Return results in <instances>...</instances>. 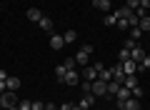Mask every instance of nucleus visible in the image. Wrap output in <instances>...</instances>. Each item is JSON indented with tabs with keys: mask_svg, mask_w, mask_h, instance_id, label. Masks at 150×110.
I'll use <instances>...</instances> for the list:
<instances>
[{
	"mask_svg": "<svg viewBox=\"0 0 150 110\" xmlns=\"http://www.w3.org/2000/svg\"><path fill=\"white\" fill-rule=\"evenodd\" d=\"M13 105H18L15 93H13V90H5V93L0 95V108H3V110H8V108H13Z\"/></svg>",
	"mask_w": 150,
	"mask_h": 110,
	"instance_id": "1",
	"label": "nucleus"
},
{
	"mask_svg": "<svg viewBox=\"0 0 150 110\" xmlns=\"http://www.w3.org/2000/svg\"><path fill=\"white\" fill-rule=\"evenodd\" d=\"M95 98H108V83H103L100 78H95L93 80V90H90Z\"/></svg>",
	"mask_w": 150,
	"mask_h": 110,
	"instance_id": "2",
	"label": "nucleus"
},
{
	"mask_svg": "<svg viewBox=\"0 0 150 110\" xmlns=\"http://www.w3.org/2000/svg\"><path fill=\"white\" fill-rule=\"evenodd\" d=\"M63 83L65 85H80V73H78V70H68Z\"/></svg>",
	"mask_w": 150,
	"mask_h": 110,
	"instance_id": "3",
	"label": "nucleus"
},
{
	"mask_svg": "<svg viewBox=\"0 0 150 110\" xmlns=\"http://www.w3.org/2000/svg\"><path fill=\"white\" fill-rule=\"evenodd\" d=\"M145 55H148V53H145L140 45H135L133 50H130V60H135V63H143V58H145Z\"/></svg>",
	"mask_w": 150,
	"mask_h": 110,
	"instance_id": "4",
	"label": "nucleus"
},
{
	"mask_svg": "<svg viewBox=\"0 0 150 110\" xmlns=\"http://www.w3.org/2000/svg\"><path fill=\"white\" fill-rule=\"evenodd\" d=\"M93 105H95V95H93V93H85V95H83V100H80V108H83V110H90Z\"/></svg>",
	"mask_w": 150,
	"mask_h": 110,
	"instance_id": "5",
	"label": "nucleus"
},
{
	"mask_svg": "<svg viewBox=\"0 0 150 110\" xmlns=\"http://www.w3.org/2000/svg\"><path fill=\"white\" fill-rule=\"evenodd\" d=\"M25 18H28V20H30V23H40V18H43V13L38 10V8H28Z\"/></svg>",
	"mask_w": 150,
	"mask_h": 110,
	"instance_id": "6",
	"label": "nucleus"
},
{
	"mask_svg": "<svg viewBox=\"0 0 150 110\" xmlns=\"http://www.w3.org/2000/svg\"><path fill=\"white\" fill-rule=\"evenodd\" d=\"M120 65H123L125 75H135V70H138V63H135V60H125V63H120Z\"/></svg>",
	"mask_w": 150,
	"mask_h": 110,
	"instance_id": "7",
	"label": "nucleus"
},
{
	"mask_svg": "<svg viewBox=\"0 0 150 110\" xmlns=\"http://www.w3.org/2000/svg\"><path fill=\"white\" fill-rule=\"evenodd\" d=\"M115 98H118V103H125L128 98H133V93H130V90L125 88V85H120V90L115 93Z\"/></svg>",
	"mask_w": 150,
	"mask_h": 110,
	"instance_id": "8",
	"label": "nucleus"
},
{
	"mask_svg": "<svg viewBox=\"0 0 150 110\" xmlns=\"http://www.w3.org/2000/svg\"><path fill=\"white\" fill-rule=\"evenodd\" d=\"M83 78L93 83V80L98 78V70H95V65H85V70H83Z\"/></svg>",
	"mask_w": 150,
	"mask_h": 110,
	"instance_id": "9",
	"label": "nucleus"
},
{
	"mask_svg": "<svg viewBox=\"0 0 150 110\" xmlns=\"http://www.w3.org/2000/svg\"><path fill=\"white\" fill-rule=\"evenodd\" d=\"M133 13H135V10H130V8H125V5H123V8H118V10H115V18H118V20H128Z\"/></svg>",
	"mask_w": 150,
	"mask_h": 110,
	"instance_id": "10",
	"label": "nucleus"
},
{
	"mask_svg": "<svg viewBox=\"0 0 150 110\" xmlns=\"http://www.w3.org/2000/svg\"><path fill=\"white\" fill-rule=\"evenodd\" d=\"M88 58H90V53H85L83 48L75 53V63H78V65H88Z\"/></svg>",
	"mask_w": 150,
	"mask_h": 110,
	"instance_id": "11",
	"label": "nucleus"
},
{
	"mask_svg": "<svg viewBox=\"0 0 150 110\" xmlns=\"http://www.w3.org/2000/svg\"><path fill=\"white\" fill-rule=\"evenodd\" d=\"M5 85H8V90H13V93H15V90L20 88V78H15V75H8Z\"/></svg>",
	"mask_w": 150,
	"mask_h": 110,
	"instance_id": "12",
	"label": "nucleus"
},
{
	"mask_svg": "<svg viewBox=\"0 0 150 110\" xmlns=\"http://www.w3.org/2000/svg\"><path fill=\"white\" fill-rule=\"evenodd\" d=\"M50 48H53V50H60V48H65L63 35H53V38H50Z\"/></svg>",
	"mask_w": 150,
	"mask_h": 110,
	"instance_id": "13",
	"label": "nucleus"
},
{
	"mask_svg": "<svg viewBox=\"0 0 150 110\" xmlns=\"http://www.w3.org/2000/svg\"><path fill=\"white\" fill-rule=\"evenodd\" d=\"M112 75H115V73H112V68H103L100 73H98V78H100L103 83H110V80H112Z\"/></svg>",
	"mask_w": 150,
	"mask_h": 110,
	"instance_id": "14",
	"label": "nucleus"
},
{
	"mask_svg": "<svg viewBox=\"0 0 150 110\" xmlns=\"http://www.w3.org/2000/svg\"><path fill=\"white\" fill-rule=\"evenodd\" d=\"M93 5H95L98 10L108 13V10H110V8H112V3H110V0H93Z\"/></svg>",
	"mask_w": 150,
	"mask_h": 110,
	"instance_id": "15",
	"label": "nucleus"
},
{
	"mask_svg": "<svg viewBox=\"0 0 150 110\" xmlns=\"http://www.w3.org/2000/svg\"><path fill=\"white\" fill-rule=\"evenodd\" d=\"M38 25L43 28L45 33H50V30H53V18H48V15H43V18H40V23H38Z\"/></svg>",
	"mask_w": 150,
	"mask_h": 110,
	"instance_id": "16",
	"label": "nucleus"
},
{
	"mask_svg": "<svg viewBox=\"0 0 150 110\" xmlns=\"http://www.w3.org/2000/svg\"><path fill=\"white\" fill-rule=\"evenodd\" d=\"M138 28H140V30H143V33H150V15H143V18H140Z\"/></svg>",
	"mask_w": 150,
	"mask_h": 110,
	"instance_id": "17",
	"label": "nucleus"
},
{
	"mask_svg": "<svg viewBox=\"0 0 150 110\" xmlns=\"http://www.w3.org/2000/svg\"><path fill=\"white\" fill-rule=\"evenodd\" d=\"M65 73H68V68H65V65H58V68H55V80L63 83V80H65Z\"/></svg>",
	"mask_w": 150,
	"mask_h": 110,
	"instance_id": "18",
	"label": "nucleus"
},
{
	"mask_svg": "<svg viewBox=\"0 0 150 110\" xmlns=\"http://www.w3.org/2000/svg\"><path fill=\"white\" fill-rule=\"evenodd\" d=\"M63 40H65V45H68V43H75V40H78V33H75V30H68V33L63 35Z\"/></svg>",
	"mask_w": 150,
	"mask_h": 110,
	"instance_id": "19",
	"label": "nucleus"
},
{
	"mask_svg": "<svg viewBox=\"0 0 150 110\" xmlns=\"http://www.w3.org/2000/svg\"><path fill=\"white\" fill-rule=\"evenodd\" d=\"M123 85H125V88H128V90H133L135 85H138V78H135V75H128V78H125V83H123Z\"/></svg>",
	"mask_w": 150,
	"mask_h": 110,
	"instance_id": "20",
	"label": "nucleus"
},
{
	"mask_svg": "<svg viewBox=\"0 0 150 110\" xmlns=\"http://www.w3.org/2000/svg\"><path fill=\"white\" fill-rule=\"evenodd\" d=\"M103 23H105L108 28H112V25H118V18H115V13H112V15H105V18H103Z\"/></svg>",
	"mask_w": 150,
	"mask_h": 110,
	"instance_id": "21",
	"label": "nucleus"
},
{
	"mask_svg": "<svg viewBox=\"0 0 150 110\" xmlns=\"http://www.w3.org/2000/svg\"><path fill=\"white\" fill-rule=\"evenodd\" d=\"M125 60H130V50L128 48H123V50L118 53V63H125Z\"/></svg>",
	"mask_w": 150,
	"mask_h": 110,
	"instance_id": "22",
	"label": "nucleus"
},
{
	"mask_svg": "<svg viewBox=\"0 0 150 110\" xmlns=\"http://www.w3.org/2000/svg\"><path fill=\"white\" fill-rule=\"evenodd\" d=\"M118 90H120V85L115 83V80H110V83H108V95H115Z\"/></svg>",
	"mask_w": 150,
	"mask_h": 110,
	"instance_id": "23",
	"label": "nucleus"
},
{
	"mask_svg": "<svg viewBox=\"0 0 150 110\" xmlns=\"http://www.w3.org/2000/svg\"><path fill=\"white\" fill-rule=\"evenodd\" d=\"M148 68H150V55H145L143 63H138V70H148Z\"/></svg>",
	"mask_w": 150,
	"mask_h": 110,
	"instance_id": "24",
	"label": "nucleus"
},
{
	"mask_svg": "<svg viewBox=\"0 0 150 110\" xmlns=\"http://www.w3.org/2000/svg\"><path fill=\"white\" fill-rule=\"evenodd\" d=\"M125 8H130V10H138V8H140V0H125Z\"/></svg>",
	"mask_w": 150,
	"mask_h": 110,
	"instance_id": "25",
	"label": "nucleus"
},
{
	"mask_svg": "<svg viewBox=\"0 0 150 110\" xmlns=\"http://www.w3.org/2000/svg\"><path fill=\"white\" fill-rule=\"evenodd\" d=\"M130 93H133V98H138V100H140V98H143V95H145V93H143V88H140V85H135V88L130 90Z\"/></svg>",
	"mask_w": 150,
	"mask_h": 110,
	"instance_id": "26",
	"label": "nucleus"
},
{
	"mask_svg": "<svg viewBox=\"0 0 150 110\" xmlns=\"http://www.w3.org/2000/svg\"><path fill=\"white\" fill-rule=\"evenodd\" d=\"M30 108L33 110H45V103H40V100H30Z\"/></svg>",
	"mask_w": 150,
	"mask_h": 110,
	"instance_id": "27",
	"label": "nucleus"
},
{
	"mask_svg": "<svg viewBox=\"0 0 150 110\" xmlns=\"http://www.w3.org/2000/svg\"><path fill=\"white\" fill-rule=\"evenodd\" d=\"M138 23H140V18L135 15V13H133V15L128 18V25H130V28H138Z\"/></svg>",
	"mask_w": 150,
	"mask_h": 110,
	"instance_id": "28",
	"label": "nucleus"
},
{
	"mask_svg": "<svg viewBox=\"0 0 150 110\" xmlns=\"http://www.w3.org/2000/svg\"><path fill=\"white\" fill-rule=\"evenodd\" d=\"M65 68H68V70H75V58H73V55H70V58H65Z\"/></svg>",
	"mask_w": 150,
	"mask_h": 110,
	"instance_id": "29",
	"label": "nucleus"
},
{
	"mask_svg": "<svg viewBox=\"0 0 150 110\" xmlns=\"http://www.w3.org/2000/svg\"><path fill=\"white\" fill-rule=\"evenodd\" d=\"M140 35H143V30H140V28H130V38H133V40H138Z\"/></svg>",
	"mask_w": 150,
	"mask_h": 110,
	"instance_id": "30",
	"label": "nucleus"
},
{
	"mask_svg": "<svg viewBox=\"0 0 150 110\" xmlns=\"http://www.w3.org/2000/svg\"><path fill=\"white\" fill-rule=\"evenodd\" d=\"M18 110H33L30 108V100H20V103H18Z\"/></svg>",
	"mask_w": 150,
	"mask_h": 110,
	"instance_id": "31",
	"label": "nucleus"
},
{
	"mask_svg": "<svg viewBox=\"0 0 150 110\" xmlns=\"http://www.w3.org/2000/svg\"><path fill=\"white\" fill-rule=\"evenodd\" d=\"M135 45H138V40H133V38H128V40H125V48H128V50H133Z\"/></svg>",
	"mask_w": 150,
	"mask_h": 110,
	"instance_id": "32",
	"label": "nucleus"
},
{
	"mask_svg": "<svg viewBox=\"0 0 150 110\" xmlns=\"http://www.w3.org/2000/svg\"><path fill=\"white\" fill-rule=\"evenodd\" d=\"M118 28H120V30H130V25H128V20H118Z\"/></svg>",
	"mask_w": 150,
	"mask_h": 110,
	"instance_id": "33",
	"label": "nucleus"
},
{
	"mask_svg": "<svg viewBox=\"0 0 150 110\" xmlns=\"http://www.w3.org/2000/svg\"><path fill=\"white\" fill-rule=\"evenodd\" d=\"M140 8L143 10H150V0H140Z\"/></svg>",
	"mask_w": 150,
	"mask_h": 110,
	"instance_id": "34",
	"label": "nucleus"
},
{
	"mask_svg": "<svg viewBox=\"0 0 150 110\" xmlns=\"http://www.w3.org/2000/svg\"><path fill=\"white\" fill-rule=\"evenodd\" d=\"M60 110H73V103H63V105H60Z\"/></svg>",
	"mask_w": 150,
	"mask_h": 110,
	"instance_id": "35",
	"label": "nucleus"
},
{
	"mask_svg": "<svg viewBox=\"0 0 150 110\" xmlns=\"http://www.w3.org/2000/svg\"><path fill=\"white\" fill-rule=\"evenodd\" d=\"M5 90H8V85H5V80H0V95L5 93Z\"/></svg>",
	"mask_w": 150,
	"mask_h": 110,
	"instance_id": "36",
	"label": "nucleus"
},
{
	"mask_svg": "<svg viewBox=\"0 0 150 110\" xmlns=\"http://www.w3.org/2000/svg\"><path fill=\"white\" fill-rule=\"evenodd\" d=\"M45 110H58V108H55L53 103H45Z\"/></svg>",
	"mask_w": 150,
	"mask_h": 110,
	"instance_id": "37",
	"label": "nucleus"
},
{
	"mask_svg": "<svg viewBox=\"0 0 150 110\" xmlns=\"http://www.w3.org/2000/svg\"><path fill=\"white\" fill-rule=\"evenodd\" d=\"M0 80H8V73H5V70H0Z\"/></svg>",
	"mask_w": 150,
	"mask_h": 110,
	"instance_id": "38",
	"label": "nucleus"
},
{
	"mask_svg": "<svg viewBox=\"0 0 150 110\" xmlns=\"http://www.w3.org/2000/svg\"><path fill=\"white\" fill-rule=\"evenodd\" d=\"M73 110H83V108H80V105H73Z\"/></svg>",
	"mask_w": 150,
	"mask_h": 110,
	"instance_id": "39",
	"label": "nucleus"
},
{
	"mask_svg": "<svg viewBox=\"0 0 150 110\" xmlns=\"http://www.w3.org/2000/svg\"><path fill=\"white\" fill-rule=\"evenodd\" d=\"M8 110H18V105H13V108H8Z\"/></svg>",
	"mask_w": 150,
	"mask_h": 110,
	"instance_id": "40",
	"label": "nucleus"
},
{
	"mask_svg": "<svg viewBox=\"0 0 150 110\" xmlns=\"http://www.w3.org/2000/svg\"><path fill=\"white\" fill-rule=\"evenodd\" d=\"M0 110H3V108H0Z\"/></svg>",
	"mask_w": 150,
	"mask_h": 110,
	"instance_id": "41",
	"label": "nucleus"
},
{
	"mask_svg": "<svg viewBox=\"0 0 150 110\" xmlns=\"http://www.w3.org/2000/svg\"><path fill=\"white\" fill-rule=\"evenodd\" d=\"M95 110H98V108H95Z\"/></svg>",
	"mask_w": 150,
	"mask_h": 110,
	"instance_id": "42",
	"label": "nucleus"
}]
</instances>
